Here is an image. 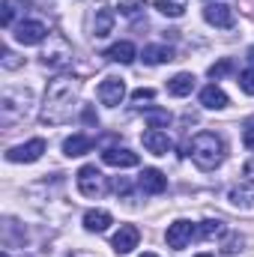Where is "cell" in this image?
Returning <instances> with one entry per match:
<instances>
[{"instance_id": "16", "label": "cell", "mask_w": 254, "mask_h": 257, "mask_svg": "<svg viewBox=\"0 0 254 257\" xmlns=\"http://www.w3.org/2000/svg\"><path fill=\"white\" fill-rule=\"evenodd\" d=\"M93 138L90 135H72V138H66L63 141V153L72 159V156H84V153H90L93 150Z\"/></svg>"}, {"instance_id": "23", "label": "cell", "mask_w": 254, "mask_h": 257, "mask_svg": "<svg viewBox=\"0 0 254 257\" xmlns=\"http://www.w3.org/2000/svg\"><path fill=\"white\" fill-rule=\"evenodd\" d=\"M224 233H227V227H224L221 221H212V218L197 227V236H200V239H215V236H224Z\"/></svg>"}, {"instance_id": "3", "label": "cell", "mask_w": 254, "mask_h": 257, "mask_svg": "<svg viewBox=\"0 0 254 257\" xmlns=\"http://www.w3.org/2000/svg\"><path fill=\"white\" fill-rule=\"evenodd\" d=\"M78 189L84 197H99V194L105 192V177H102V171L96 168V165H84L81 171H78Z\"/></svg>"}, {"instance_id": "14", "label": "cell", "mask_w": 254, "mask_h": 257, "mask_svg": "<svg viewBox=\"0 0 254 257\" xmlns=\"http://www.w3.org/2000/svg\"><path fill=\"white\" fill-rule=\"evenodd\" d=\"M200 105L209 108V111H221V108H227V93H224L221 87L209 84V87L200 90Z\"/></svg>"}, {"instance_id": "37", "label": "cell", "mask_w": 254, "mask_h": 257, "mask_svg": "<svg viewBox=\"0 0 254 257\" xmlns=\"http://www.w3.org/2000/svg\"><path fill=\"white\" fill-rule=\"evenodd\" d=\"M0 257H9V251H3V254H0Z\"/></svg>"}, {"instance_id": "31", "label": "cell", "mask_w": 254, "mask_h": 257, "mask_svg": "<svg viewBox=\"0 0 254 257\" xmlns=\"http://www.w3.org/2000/svg\"><path fill=\"white\" fill-rule=\"evenodd\" d=\"M114 192L129 194V180H123V177H117V180H114Z\"/></svg>"}, {"instance_id": "13", "label": "cell", "mask_w": 254, "mask_h": 257, "mask_svg": "<svg viewBox=\"0 0 254 257\" xmlns=\"http://www.w3.org/2000/svg\"><path fill=\"white\" fill-rule=\"evenodd\" d=\"M114 9H108V6H102V9H96V15H93V36L96 39H105L111 30H114Z\"/></svg>"}, {"instance_id": "18", "label": "cell", "mask_w": 254, "mask_h": 257, "mask_svg": "<svg viewBox=\"0 0 254 257\" xmlns=\"http://www.w3.org/2000/svg\"><path fill=\"white\" fill-rule=\"evenodd\" d=\"M108 60H114V63H135V57H138V51H135V45L132 42H117V45H111L108 48V54H105Z\"/></svg>"}, {"instance_id": "17", "label": "cell", "mask_w": 254, "mask_h": 257, "mask_svg": "<svg viewBox=\"0 0 254 257\" xmlns=\"http://www.w3.org/2000/svg\"><path fill=\"white\" fill-rule=\"evenodd\" d=\"M191 90H194V75L191 72H180V75H174L171 81H168V93L171 96H189Z\"/></svg>"}, {"instance_id": "21", "label": "cell", "mask_w": 254, "mask_h": 257, "mask_svg": "<svg viewBox=\"0 0 254 257\" xmlns=\"http://www.w3.org/2000/svg\"><path fill=\"white\" fill-rule=\"evenodd\" d=\"M227 200H230L233 206H239V209H254V192L251 189H230Z\"/></svg>"}, {"instance_id": "36", "label": "cell", "mask_w": 254, "mask_h": 257, "mask_svg": "<svg viewBox=\"0 0 254 257\" xmlns=\"http://www.w3.org/2000/svg\"><path fill=\"white\" fill-rule=\"evenodd\" d=\"M197 257H215V254H209V251H203V254H197Z\"/></svg>"}, {"instance_id": "11", "label": "cell", "mask_w": 254, "mask_h": 257, "mask_svg": "<svg viewBox=\"0 0 254 257\" xmlns=\"http://www.w3.org/2000/svg\"><path fill=\"white\" fill-rule=\"evenodd\" d=\"M138 186H141V192H147V194H162L168 189V177H165L162 171H156V168H147V171L141 174Z\"/></svg>"}, {"instance_id": "20", "label": "cell", "mask_w": 254, "mask_h": 257, "mask_svg": "<svg viewBox=\"0 0 254 257\" xmlns=\"http://www.w3.org/2000/svg\"><path fill=\"white\" fill-rule=\"evenodd\" d=\"M144 120H147V126L150 128H168L171 126V114L162 111V108H150V111H144Z\"/></svg>"}, {"instance_id": "25", "label": "cell", "mask_w": 254, "mask_h": 257, "mask_svg": "<svg viewBox=\"0 0 254 257\" xmlns=\"http://www.w3.org/2000/svg\"><path fill=\"white\" fill-rule=\"evenodd\" d=\"M144 9H147V3H144V0H123V3H120V12L129 15V18H132V15H138V12H144Z\"/></svg>"}, {"instance_id": "10", "label": "cell", "mask_w": 254, "mask_h": 257, "mask_svg": "<svg viewBox=\"0 0 254 257\" xmlns=\"http://www.w3.org/2000/svg\"><path fill=\"white\" fill-rule=\"evenodd\" d=\"M138 239H141V230L135 224H123L117 233H114V251L117 254H129L132 248H138Z\"/></svg>"}, {"instance_id": "35", "label": "cell", "mask_w": 254, "mask_h": 257, "mask_svg": "<svg viewBox=\"0 0 254 257\" xmlns=\"http://www.w3.org/2000/svg\"><path fill=\"white\" fill-rule=\"evenodd\" d=\"M141 257H159V254H153V251H147V254H141Z\"/></svg>"}, {"instance_id": "5", "label": "cell", "mask_w": 254, "mask_h": 257, "mask_svg": "<svg viewBox=\"0 0 254 257\" xmlns=\"http://www.w3.org/2000/svg\"><path fill=\"white\" fill-rule=\"evenodd\" d=\"M191 236H197V227L191 224V221H174L171 227H168V245L171 248H177V251H183L186 245L191 242Z\"/></svg>"}, {"instance_id": "26", "label": "cell", "mask_w": 254, "mask_h": 257, "mask_svg": "<svg viewBox=\"0 0 254 257\" xmlns=\"http://www.w3.org/2000/svg\"><path fill=\"white\" fill-rule=\"evenodd\" d=\"M239 87H242V93L254 96V69H245V72L239 75Z\"/></svg>"}, {"instance_id": "27", "label": "cell", "mask_w": 254, "mask_h": 257, "mask_svg": "<svg viewBox=\"0 0 254 257\" xmlns=\"http://www.w3.org/2000/svg\"><path fill=\"white\" fill-rule=\"evenodd\" d=\"M153 96H156V90H150V87H141V90H135V93H132V99H135V102H150Z\"/></svg>"}, {"instance_id": "24", "label": "cell", "mask_w": 254, "mask_h": 257, "mask_svg": "<svg viewBox=\"0 0 254 257\" xmlns=\"http://www.w3.org/2000/svg\"><path fill=\"white\" fill-rule=\"evenodd\" d=\"M227 72H233V60H230V57H224V60H218V63L209 66V78H215V81L224 78Z\"/></svg>"}, {"instance_id": "29", "label": "cell", "mask_w": 254, "mask_h": 257, "mask_svg": "<svg viewBox=\"0 0 254 257\" xmlns=\"http://www.w3.org/2000/svg\"><path fill=\"white\" fill-rule=\"evenodd\" d=\"M242 144L254 153V123H251V126H245V132H242Z\"/></svg>"}, {"instance_id": "19", "label": "cell", "mask_w": 254, "mask_h": 257, "mask_svg": "<svg viewBox=\"0 0 254 257\" xmlns=\"http://www.w3.org/2000/svg\"><path fill=\"white\" fill-rule=\"evenodd\" d=\"M174 60V48L171 45H147L144 48V63L156 66V63H168Z\"/></svg>"}, {"instance_id": "22", "label": "cell", "mask_w": 254, "mask_h": 257, "mask_svg": "<svg viewBox=\"0 0 254 257\" xmlns=\"http://www.w3.org/2000/svg\"><path fill=\"white\" fill-rule=\"evenodd\" d=\"M156 9L168 18H180L186 12V0H156Z\"/></svg>"}, {"instance_id": "28", "label": "cell", "mask_w": 254, "mask_h": 257, "mask_svg": "<svg viewBox=\"0 0 254 257\" xmlns=\"http://www.w3.org/2000/svg\"><path fill=\"white\" fill-rule=\"evenodd\" d=\"M0 24L9 27L12 24V3H3V12H0Z\"/></svg>"}, {"instance_id": "34", "label": "cell", "mask_w": 254, "mask_h": 257, "mask_svg": "<svg viewBox=\"0 0 254 257\" xmlns=\"http://www.w3.org/2000/svg\"><path fill=\"white\" fill-rule=\"evenodd\" d=\"M248 60H251V63H254V45H251V48H248Z\"/></svg>"}, {"instance_id": "12", "label": "cell", "mask_w": 254, "mask_h": 257, "mask_svg": "<svg viewBox=\"0 0 254 257\" xmlns=\"http://www.w3.org/2000/svg\"><path fill=\"white\" fill-rule=\"evenodd\" d=\"M102 162L105 165H111V168H138V153H132V150H105L102 153Z\"/></svg>"}, {"instance_id": "2", "label": "cell", "mask_w": 254, "mask_h": 257, "mask_svg": "<svg viewBox=\"0 0 254 257\" xmlns=\"http://www.w3.org/2000/svg\"><path fill=\"white\" fill-rule=\"evenodd\" d=\"M191 153V162L200 168V171H215L221 162H224V144H221V138L215 135V132H200V135H194V141H191L189 147Z\"/></svg>"}, {"instance_id": "33", "label": "cell", "mask_w": 254, "mask_h": 257, "mask_svg": "<svg viewBox=\"0 0 254 257\" xmlns=\"http://www.w3.org/2000/svg\"><path fill=\"white\" fill-rule=\"evenodd\" d=\"M245 177H248V180H254V162H248V165H245Z\"/></svg>"}, {"instance_id": "9", "label": "cell", "mask_w": 254, "mask_h": 257, "mask_svg": "<svg viewBox=\"0 0 254 257\" xmlns=\"http://www.w3.org/2000/svg\"><path fill=\"white\" fill-rule=\"evenodd\" d=\"M141 141H144L147 153H153V156H168V153H171V138H168V132H162V128H147V132L141 135Z\"/></svg>"}, {"instance_id": "30", "label": "cell", "mask_w": 254, "mask_h": 257, "mask_svg": "<svg viewBox=\"0 0 254 257\" xmlns=\"http://www.w3.org/2000/svg\"><path fill=\"white\" fill-rule=\"evenodd\" d=\"M239 248H242V236H230V242L224 245L227 254H233V251H239Z\"/></svg>"}, {"instance_id": "4", "label": "cell", "mask_w": 254, "mask_h": 257, "mask_svg": "<svg viewBox=\"0 0 254 257\" xmlns=\"http://www.w3.org/2000/svg\"><path fill=\"white\" fill-rule=\"evenodd\" d=\"M96 93H99V102H102V105L117 108V105L126 99V81H123V78H105Z\"/></svg>"}, {"instance_id": "8", "label": "cell", "mask_w": 254, "mask_h": 257, "mask_svg": "<svg viewBox=\"0 0 254 257\" xmlns=\"http://www.w3.org/2000/svg\"><path fill=\"white\" fill-rule=\"evenodd\" d=\"M203 18L212 27H233V9L227 3H206L203 6Z\"/></svg>"}, {"instance_id": "15", "label": "cell", "mask_w": 254, "mask_h": 257, "mask_svg": "<svg viewBox=\"0 0 254 257\" xmlns=\"http://www.w3.org/2000/svg\"><path fill=\"white\" fill-rule=\"evenodd\" d=\"M111 212L108 209H90L87 215H84V227L87 230H93V233H105L108 227H111Z\"/></svg>"}, {"instance_id": "1", "label": "cell", "mask_w": 254, "mask_h": 257, "mask_svg": "<svg viewBox=\"0 0 254 257\" xmlns=\"http://www.w3.org/2000/svg\"><path fill=\"white\" fill-rule=\"evenodd\" d=\"M75 96H78V81L60 75L48 84V93H45V108H42V123H66L72 117V105H75Z\"/></svg>"}, {"instance_id": "7", "label": "cell", "mask_w": 254, "mask_h": 257, "mask_svg": "<svg viewBox=\"0 0 254 257\" xmlns=\"http://www.w3.org/2000/svg\"><path fill=\"white\" fill-rule=\"evenodd\" d=\"M45 36H48V30H45L42 21H21V24L15 27V39H18L21 45H39Z\"/></svg>"}, {"instance_id": "32", "label": "cell", "mask_w": 254, "mask_h": 257, "mask_svg": "<svg viewBox=\"0 0 254 257\" xmlns=\"http://www.w3.org/2000/svg\"><path fill=\"white\" fill-rule=\"evenodd\" d=\"M84 120H87V123H99V117H96V111H93V108H87V111H84Z\"/></svg>"}, {"instance_id": "6", "label": "cell", "mask_w": 254, "mask_h": 257, "mask_svg": "<svg viewBox=\"0 0 254 257\" xmlns=\"http://www.w3.org/2000/svg\"><path fill=\"white\" fill-rule=\"evenodd\" d=\"M42 153H45V141L42 138H33V141H27L21 147H12L6 153V159L9 162H36V159H42Z\"/></svg>"}]
</instances>
